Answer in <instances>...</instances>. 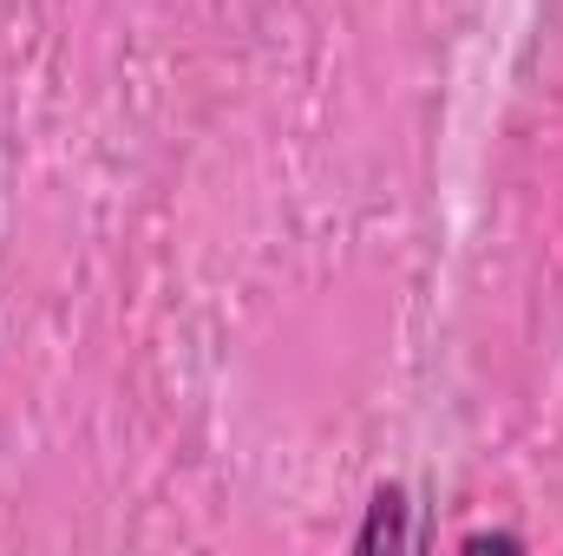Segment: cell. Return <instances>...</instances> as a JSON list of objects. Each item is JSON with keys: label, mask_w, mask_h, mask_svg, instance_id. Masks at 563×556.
<instances>
[{"label": "cell", "mask_w": 563, "mask_h": 556, "mask_svg": "<svg viewBox=\"0 0 563 556\" xmlns=\"http://www.w3.org/2000/svg\"><path fill=\"white\" fill-rule=\"evenodd\" d=\"M420 531H413V491L407 485H374L367 498V518L354 531V556H380V551H413Z\"/></svg>", "instance_id": "obj_1"}, {"label": "cell", "mask_w": 563, "mask_h": 556, "mask_svg": "<svg viewBox=\"0 0 563 556\" xmlns=\"http://www.w3.org/2000/svg\"><path fill=\"white\" fill-rule=\"evenodd\" d=\"M459 551H525V537L518 531H465Z\"/></svg>", "instance_id": "obj_2"}]
</instances>
